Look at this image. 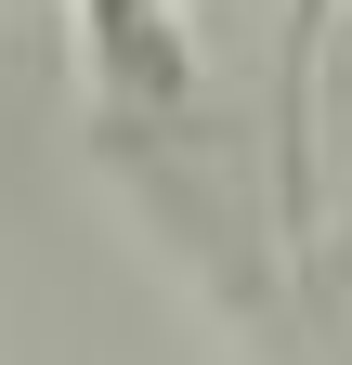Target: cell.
<instances>
[{
	"label": "cell",
	"instance_id": "1",
	"mask_svg": "<svg viewBox=\"0 0 352 365\" xmlns=\"http://www.w3.org/2000/svg\"><path fill=\"white\" fill-rule=\"evenodd\" d=\"M78 39H92L105 91H130V105L183 91V39H170V0H78Z\"/></svg>",
	"mask_w": 352,
	"mask_h": 365
}]
</instances>
